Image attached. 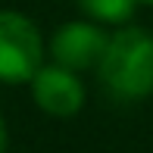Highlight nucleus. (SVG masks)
Masks as SVG:
<instances>
[{
  "mask_svg": "<svg viewBox=\"0 0 153 153\" xmlns=\"http://www.w3.org/2000/svg\"><path fill=\"white\" fill-rule=\"evenodd\" d=\"M100 81L119 100H141L153 91V34L144 28H122L106 41L100 62Z\"/></svg>",
  "mask_w": 153,
  "mask_h": 153,
  "instance_id": "f257e3e1",
  "label": "nucleus"
},
{
  "mask_svg": "<svg viewBox=\"0 0 153 153\" xmlns=\"http://www.w3.org/2000/svg\"><path fill=\"white\" fill-rule=\"evenodd\" d=\"M44 44L31 19L22 13L0 10V81L22 85L41 69Z\"/></svg>",
  "mask_w": 153,
  "mask_h": 153,
  "instance_id": "f03ea898",
  "label": "nucleus"
},
{
  "mask_svg": "<svg viewBox=\"0 0 153 153\" xmlns=\"http://www.w3.org/2000/svg\"><path fill=\"white\" fill-rule=\"evenodd\" d=\"M106 31L91 22H66L59 25L50 41V56L56 66H66L72 72L97 69L103 50H106Z\"/></svg>",
  "mask_w": 153,
  "mask_h": 153,
  "instance_id": "7ed1b4c3",
  "label": "nucleus"
},
{
  "mask_svg": "<svg viewBox=\"0 0 153 153\" xmlns=\"http://www.w3.org/2000/svg\"><path fill=\"white\" fill-rule=\"evenodd\" d=\"M31 94H34V103L47 116H56V119L75 116L85 103V88H81L78 75L66 66H56V62L41 66L31 75Z\"/></svg>",
  "mask_w": 153,
  "mask_h": 153,
  "instance_id": "20e7f679",
  "label": "nucleus"
},
{
  "mask_svg": "<svg viewBox=\"0 0 153 153\" xmlns=\"http://www.w3.org/2000/svg\"><path fill=\"white\" fill-rule=\"evenodd\" d=\"M75 3L91 19H97V22H113V25L128 22L131 13L137 10V0H75Z\"/></svg>",
  "mask_w": 153,
  "mask_h": 153,
  "instance_id": "39448f33",
  "label": "nucleus"
},
{
  "mask_svg": "<svg viewBox=\"0 0 153 153\" xmlns=\"http://www.w3.org/2000/svg\"><path fill=\"white\" fill-rule=\"evenodd\" d=\"M0 153H6V125L0 119Z\"/></svg>",
  "mask_w": 153,
  "mask_h": 153,
  "instance_id": "423d86ee",
  "label": "nucleus"
},
{
  "mask_svg": "<svg viewBox=\"0 0 153 153\" xmlns=\"http://www.w3.org/2000/svg\"><path fill=\"white\" fill-rule=\"evenodd\" d=\"M137 3H144V6H153V0H137Z\"/></svg>",
  "mask_w": 153,
  "mask_h": 153,
  "instance_id": "0eeeda50",
  "label": "nucleus"
}]
</instances>
